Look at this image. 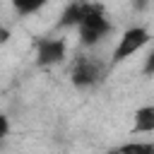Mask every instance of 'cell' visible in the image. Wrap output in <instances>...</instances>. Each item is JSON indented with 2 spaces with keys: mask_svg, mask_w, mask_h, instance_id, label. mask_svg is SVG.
I'll use <instances>...</instances> for the list:
<instances>
[{
  "mask_svg": "<svg viewBox=\"0 0 154 154\" xmlns=\"http://www.w3.org/2000/svg\"><path fill=\"white\" fill-rule=\"evenodd\" d=\"M116 152H125V154H154V142H125L118 144Z\"/></svg>",
  "mask_w": 154,
  "mask_h": 154,
  "instance_id": "obj_8",
  "label": "cell"
},
{
  "mask_svg": "<svg viewBox=\"0 0 154 154\" xmlns=\"http://www.w3.org/2000/svg\"><path fill=\"white\" fill-rule=\"evenodd\" d=\"M48 2H51V0H10L12 12H14L17 17H31V14L41 12Z\"/></svg>",
  "mask_w": 154,
  "mask_h": 154,
  "instance_id": "obj_7",
  "label": "cell"
},
{
  "mask_svg": "<svg viewBox=\"0 0 154 154\" xmlns=\"http://www.w3.org/2000/svg\"><path fill=\"white\" fill-rule=\"evenodd\" d=\"M149 41H152V34H149L147 26H142V24H132V26H128V29L118 36V43H116L113 55H111V65H120V63H125L128 58H132L135 53H140L142 48H147Z\"/></svg>",
  "mask_w": 154,
  "mask_h": 154,
  "instance_id": "obj_2",
  "label": "cell"
},
{
  "mask_svg": "<svg viewBox=\"0 0 154 154\" xmlns=\"http://www.w3.org/2000/svg\"><path fill=\"white\" fill-rule=\"evenodd\" d=\"M10 36H12V31H10L7 26H2V24H0V46H2V43H7V41H10Z\"/></svg>",
  "mask_w": 154,
  "mask_h": 154,
  "instance_id": "obj_11",
  "label": "cell"
},
{
  "mask_svg": "<svg viewBox=\"0 0 154 154\" xmlns=\"http://www.w3.org/2000/svg\"><path fill=\"white\" fill-rule=\"evenodd\" d=\"M142 75L144 77H154V48L147 53V58L142 63Z\"/></svg>",
  "mask_w": 154,
  "mask_h": 154,
  "instance_id": "obj_9",
  "label": "cell"
},
{
  "mask_svg": "<svg viewBox=\"0 0 154 154\" xmlns=\"http://www.w3.org/2000/svg\"><path fill=\"white\" fill-rule=\"evenodd\" d=\"M34 53H36L38 67H51V65H58L65 60L67 43H65V38H58V36H43V38H36Z\"/></svg>",
  "mask_w": 154,
  "mask_h": 154,
  "instance_id": "obj_4",
  "label": "cell"
},
{
  "mask_svg": "<svg viewBox=\"0 0 154 154\" xmlns=\"http://www.w3.org/2000/svg\"><path fill=\"white\" fill-rule=\"evenodd\" d=\"M103 70L99 65V60H94L91 55H77V60L70 67V84L75 89H91L94 84H99Z\"/></svg>",
  "mask_w": 154,
  "mask_h": 154,
  "instance_id": "obj_3",
  "label": "cell"
},
{
  "mask_svg": "<svg viewBox=\"0 0 154 154\" xmlns=\"http://www.w3.org/2000/svg\"><path fill=\"white\" fill-rule=\"evenodd\" d=\"M135 5V10H144L147 7V0H137V2H132Z\"/></svg>",
  "mask_w": 154,
  "mask_h": 154,
  "instance_id": "obj_12",
  "label": "cell"
},
{
  "mask_svg": "<svg viewBox=\"0 0 154 154\" xmlns=\"http://www.w3.org/2000/svg\"><path fill=\"white\" fill-rule=\"evenodd\" d=\"M132 135H147V132H154V106L147 103V106H137L135 113H132Z\"/></svg>",
  "mask_w": 154,
  "mask_h": 154,
  "instance_id": "obj_6",
  "label": "cell"
},
{
  "mask_svg": "<svg viewBox=\"0 0 154 154\" xmlns=\"http://www.w3.org/2000/svg\"><path fill=\"white\" fill-rule=\"evenodd\" d=\"M111 19L106 17L103 7L99 2H89L87 14L82 17V22L77 24V38L82 48H94L96 43H101L108 34H111Z\"/></svg>",
  "mask_w": 154,
  "mask_h": 154,
  "instance_id": "obj_1",
  "label": "cell"
},
{
  "mask_svg": "<svg viewBox=\"0 0 154 154\" xmlns=\"http://www.w3.org/2000/svg\"><path fill=\"white\" fill-rule=\"evenodd\" d=\"M7 135H10V118L5 113H0V144L7 140Z\"/></svg>",
  "mask_w": 154,
  "mask_h": 154,
  "instance_id": "obj_10",
  "label": "cell"
},
{
  "mask_svg": "<svg viewBox=\"0 0 154 154\" xmlns=\"http://www.w3.org/2000/svg\"><path fill=\"white\" fill-rule=\"evenodd\" d=\"M87 7H89L87 0H70L63 7V12H60L58 26L60 29H77V24L82 22V17L87 14Z\"/></svg>",
  "mask_w": 154,
  "mask_h": 154,
  "instance_id": "obj_5",
  "label": "cell"
}]
</instances>
